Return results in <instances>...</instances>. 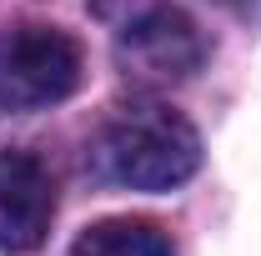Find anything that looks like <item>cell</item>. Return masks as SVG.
<instances>
[{
  "label": "cell",
  "instance_id": "obj_1",
  "mask_svg": "<svg viewBox=\"0 0 261 256\" xmlns=\"http://www.w3.org/2000/svg\"><path fill=\"white\" fill-rule=\"evenodd\" d=\"M96 166L106 181L130 191H171L201 166V136L171 106H126L96 136Z\"/></svg>",
  "mask_w": 261,
  "mask_h": 256
},
{
  "label": "cell",
  "instance_id": "obj_2",
  "mask_svg": "<svg viewBox=\"0 0 261 256\" xmlns=\"http://www.w3.org/2000/svg\"><path fill=\"white\" fill-rule=\"evenodd\" d=\"M86 75L81 45L56 25H0V111H45Z\"/></svg>",
  "mask_w": 261,
  "mask_h": 256
},
{
  "label": "cell",
  "instance_id": "obj_3",
  "mask_svg": "<svg viewBox=\"0 0 261 256\" xmlns=\"http://www.w3.org/2000/svg\"><path fill=\"white\" fill-rule=\"evenodd\" d=\"M121 61L146 81H186L206 61V35L176 5H156L121 31Z\"/></svg>",
  "mask_w": 261,
  "mask_h": 256
},
{
  "label": "cell",
  "instance_id": "obj_4",
  "mask_svg": "<svg viewBox=\"0 0 261 256\" xmlns=\"http://www.w3.org/2000/svg\"><path fill=\"white\" fill-rule=\"evenodd\" d=\"M56 221V181L31 151H0V251H35Z\"/></svg>",
  "mask_w": 261,
  "mask_h": 256
},
{
  "label": "cell",
  "instance_id": "obj_5",
  "mask_svg": "<svg viewBox=\"0 0 261 256\" xmlns=\"http://www.w3.org/2000/svg\"><path fill=\"white\" fill-rule=\"evenodd\" d=\"M70 256H176L171 251V236L156 221H141V216H111L96 221L75 236Z\"/></svg>",
  "mask_w": 261,
  "mask_h": 256
}]
</instances>
